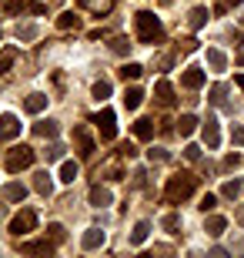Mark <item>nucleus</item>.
I'll list each match as a JSON object with an SVG mask.
<instances>
[{"label":"nucleus","mask_w":244,"mask_h":258,"mask_svg":"<svg viewBox=\"0 0 244 258\" xmlns=\"http://www.w3.org/2000/svg\"><path fill=\"white\" fill-rule=\"evenodd\" d=\"M160 225H164V231H168V235H178V228H181V215H174V211H171V215H164V221H160Z\"/></svg>","instance_id":"nucleus-28"},{"label":"nucleus","mask_w":244,"mask_h":258,"mask_svg":"<svg viewBox=\"0 0 244 258\" xmlns=\"http://www.w3.org/2000/svg\"><path fill=\"white\" fill-rule=\"evenodd\" d=\"M4 198H7V201H14V205H20V201L27 198V188H24L20 181H10L7 188H4Z\"/></svg>","instance_id":"nucleus-13"},{"label":"nucleus","mask_w":244,"mask_h":258,"mask_svg":"<svg viewBox=\"0 0 244 258\" xmlns=\"http://www.w3.org/2000/svg\"><path fill=\"white\" fill-rule=\"evenodd\" d=\"M191 158V161H197V158H201V148H197V144H188V151H184Z\"/></svg>","instance_id":"nucleus-43"},{"label":"nucleus","mask_w":244,"mask_h":258,"mask_svg":"<svg viewBox=\"0 0 244 258\" xmlns=\"http://www.w3.org/2000/svg\"><path fill=\"white\" fill-rule=\"evenodd\" d=\"M17 37L20 40H34L37 37V27H17Z\"/></svg>","instance_id":"nucleus-38"},{"label":"nucleus","mask_w":244,"mask_h":258,"mask_svg":"<svg viewBox=\"0 0 244 258\" xmlns=\"http://www.w3.org/2000/svg\"><path fill=\"white\" fill-rule=\"evenodd\" d=\"M237 164H241V158H237V154H227V158H224V168H237Z\"/></svg>","instance_id":"nucleus-44"},{"label":"nucleus","mask_w":244,"mask_h":258,"mask_svg":"<svg viewBox=\"0 0 244 258\" xmlns=\"http://www.w3.org/2000/svg\"><path fill=\"white\" fill-rule=\"evenodd\" d=\"M94 124L101 127V141H114V138H117V117H114L111 107H104L101 114L94 117Z\"/></svg>","instance_id":"nucleus-5"},{"label":"nucleus","mask_w":244,"mask_h":258,"mask_svg":"<svg viewBox=\"0 0 244 258\" xmlns=\"http://www.w3.org/2000/svg\"><path fill=\"white\" fill-rule=\"evenodd\" d=\"M147 158H150V161H168V151H164V148H150Z\"/></svg>","instance_id":"nucleus-39"},{"label":"nucleus","mask_w":244,"mask_h":258,"mask_svg":"<svg viewBox=\"0 0 244 258\" xmlns=\"http://www.w3.org/2000/svg\"><path fill=\"white\" fill-rule=\"evenodd\" d=\"M20 251H24V255H50L54 245H50V241H24Z\"/></svg>","instance_id":"nucleus-12"},{"label":"nucleus","mask_w":244,"mask_h":258,"mask_svg":"<svg viewBox=\"0 0 244 258\" xmlns=\"http://www.w3.org/2000/svg\"><path fill=\"white\" fill-rule=\"evenodd\" d=\"M141 101H144V91H141V87H127V91H124V107H127V111L141 107Z\"/></svg>","instance_id":"nucleus-16"},{"label":"nucleus","mask_w":244,"mask_h":258,"mask_svg":"<svg viewBox=\"0 0 244 258\" xmlns=\"http://www.w3.org/2000/svg\"><path fill=\"white\" fill-rule=\"evenodd\" d=\"M91 205H94V208L111 205V191H107V188H101V184H94V188H91Z\"/></svg>","instance_id":"nucleus-17"},{"label":"nucleus","mask_w":244,"mask_h":258,"mask_svg":"<svg viewBox=\"0 0 244 258\" xmlns=\"http://www.w3.org/2000/svg\"><path fill=\"white\" fill-rule=\"evenodd\" d=\"M201 134H204V144L214 151L217 144H221V131H217V117L214 114H207V121H204V127H201Z\"/></svg>","instance_id":"nucleus-6"},{"label":"nucleus","mask_w":244,"mask_h":258,"mask_svg":"<svg viewBox=\"0 0 244 258\" xmlns=\"http://www.w3.org/2000/svg\"><path fill=\"white\" fill-rule=\"evenodd\" d=\"M207 64L214 67V71H224L227 60H224V54H221V50H207Z\"/></svg>","instance_id":"nucleus-31"},{"label":"nucleus","mask_w":244,"mask_h":258,"mask_svg":"<svg viewBox=\"0 0 244 258\" xmlns=\"http://www.w3.org/2000/svg\"><path fill=\"white\" fill-rule=\"evenodd\" d=\"M74 141H77V151H80V158H91V154H94V141H91V134H87L84 124L74 127Z\"/></svg>","instance_id":"nucleus-7"},{"label":"nucleus","mask_w":244,"mask_h":258,"mask_svg":"<svg viewBox=\"0 0 244 258\" xmlns=\"http://www.w3.org/2000/svg\"><path fill=\"white\" fill-rule=\"evenodd\" d=\"M134 134H137L141 141H150V138H154V121H150V117H141V121H134Z\"/></svg>","instance_id":"nucleus-15"},{"label":"nucleus","mask_w":244,"mask_h":258,"mask_svg":"<svg viewBox=\"0 0 244 258\" xmlns=\"http://www.w3.org/2000/svg\"><path fill=\"white\" fill-rule=\"evenodd\" d=\"M37 228V211L34 208H20L17 215H14V218H10V231H14V235H27V231H34Z\"/></svg>","instance_id":"nucleus-4"},{"label":"nucleus","mask_w":244,"mask_h":258,"mask_svg":"<svg viewBox=\"0 0 244 258\" xmlns=\"http://www.w3.org/2000/svg\"><path fill=\"white\" fill-rule=\"evenodd\" d=\"M34 134H37V138H57V121H37V124H34Z\"/></svg>","instance_id":"nucleus-23"},{"label":"nucleus","mask_w":244,"mask_h":258,"mask_svg":"<svg viewBox=\"0 0 244 258\" xmlns=\"http://www.w3.org/2000/svg\"><path fill=\"white\" fill-rule=\"evenodd\" d=\"M44 154H47V161H60V154H64V148H60V144H50V148H47Z\"/></svg>","instance_id":"nucleus-37"},{"label":"nucleus","mask_w":244,"mask_h":258,"mask_svg":"<svg viewBox=\"0 0 244 258\" xmlns=\"http://www.w3.org/2000/svg\"><path fill=\"white\" fill-rule=\"evenodd\" d=\"M34 188H37L40 195H50V191H54V181H50V174H47V171H37V174H34Z\"/></svg>","instance_id":"nucleus-21"},{"label":"nucleus","mask_w":244,"mask_h":258,"mask_svg":"<svg viewBox=\"0 0 244 258\" xmlns=\"http://www.w3.org/2000/svg\"><path fill=\"white\" fill-rule=\"evenodd\" d=\"M194 188H197V178H194V174L178 171L168 181V188H164V198H168L171 205H181V201H188L191 195H194Z\"/></svg>","instance_id":"nucleus-1"},{"label":"nucleus","mask_w":244,"mask_h":258,"mask_svg":"<svg viewBox=\"0 0 244 258\" xmlns=\"http://www.w3.org/2000/svg\"><path fill=\"white\" fill-rule=\"evenodd\" d=\"M194 127H197V117L194 114H181V121H178V134H181V138H191Z\"/></svg>","instance_id":"nucleus-19"},{"label":"nucleus","mask_w":244,"mask_h":258,"mask_svg":"<svg viewBox=\"0 0 244 258\" xmlns=\"http://www.w3.org/2000/svg\"><path fill=\"white\" fill-rule=\"evenodd\" d=\"M80 4H84L87 10H94V14H101V17H104V14H107V10L114 7V0H80Z\"/></svg>","instance_id":"nucleus-24"},{"label":"nucleus","mask_w":244,"mask_h":258,"mask_svg":"<svg viewBox=\"0 0 244 258\" xmlns=\"http://www.w3.org/2000/svg\"><path fill=\"white\" fill-rule=\"evenodd\" d=\"M91 94H94L97 101H107V94H111V84H107V81H97V84H94V91H91Z\"/></svg>","instance_id":"nucleus-34"},{"label":"nucleus","mask_w":244,"mask_h":258,"mask_svg":"<svg viewBox=\"0 0 244 258\" xmlns=\"http://www.w3.org/2000/svg\"><path fill=\"white\" fill-rule=\"evenodd\" d=\"M221 195H224V198H237V195H241V181H224V188H221Z\"/></svg>","instance_id":"nucleus-32"},{"label":"nucleus","mask_w":244,"mask_h":258,"mask_svg":"<svg viewBox=\"0 0 244 258\" xmlns=\"http://www.w3.org/2000/svg\"><path fill=\"white\" fill-rule=\"evenodd\" d=\"M134 24H137L141 44H160V40H164V27H160V20L154 17L150 10H141V14L134 17Z\"/></svg>","instance_id":"nucleus-2"},{"label":"nucleus","mask_w":244,"mask_h":258,"mask_svg":"<svg viewBox=\"0 0 244 258\" xmlns=\"http://www.w3.org/2000/svg\"><path fill=\"white\" fill-rule=\"evenodd\" d=\"M147 235H150V225H147V221H137V225H134V231H131V241H134V245H141Z\"/></svg>","instance_id":"nucleus-26"},{"label":"nucleus","mask_w":244,"mask_h":258,"mask_svg":"<svg viewBox=\"0 0 244 258\" xmlns=\"http://www.w3.org/2000/svg\"><path fill=\"white\" fill-rule=\"evenodd\" d=\"M224 94H227L224 84H214V87H211V101H214V104H224Z\"/></svg>","instance_id":"nucleus-36"},{"label":"nucleus","mask_w":244,"mask_h":258,"mask_svg":"<svg viewBox=\"0 0 244 258\" xmlns=\"http://www.w3.org/2000/svg\"><path fill=\"white\" fill-rule=\"evenodd\" d=\"M57 27H60V30H70V27H80V17H77V14H74V10H67V14H60V17H57Z\"/></svg>","instance_id":"nucleus-22"},{"label":"nucleus","mask_w":244,"mask_h":258,"mask_svg":"<svg viewBox=\"0 0 244 258\" xmlns=\"http://www.w3.org/2000/svg\"><path fill=\"white\" fill-rule=\"evenodd\" d=\"M34 164V148H27V144H17V148H10L7 151V171H24V168H30Z\"/></svg>","instance_id":"nucleus-3"},{"label":"nucleus","mask_w":244,"mask_h":258,"mask_svg":"<svg viewBox=\"0 0 244 258\" xmlns=\"http://www.w3.org/2000/svg\"><path fill=\"white\" fill-rule=\"evenodd\" d=\"M80 245H84L87 251L101 248V245H104V231H101V228H87V231H84V238H80Z\"/></svg>","instance_id":"nucleus-11"},{"label":"nucleus","mask_w":244,"mask_h":258,"mask_svg":"<svg viewBox=\"0 0 244 258\" xmlns=\"http://www.w3.org/2000/svg\"><path fill=\"white\" fill-rule=\"evenodd\" d=\"M154 97H157L160 107H174V87H171V81H157V87H154Z\"/></svg>","instance_id":"nucleus-10"},{"label":"nucleus","mask_w":244,"mask_h":258,"mask_svg":"<svg viewBox=\"0 0 244 258\" xmlns=\"http://www.w3.org/2000/svg\"><path fill=\"white\" fill-rule=\"evenodd\" d=\"M14 60H17V47H4L0 50V71H7Z\"/></svg>","instance_id":"nucleus-30"},{"label":"nucleus","mask_w":244,"mask_h":258,"mask_svg":"<svg viewBox=\"0 0 244 258\" xmlns=\"http://www.w3.org/2000/svg\"><path fill=\"white\" fill-rule=\"evenodd\" d=\"M214 205H217V198H214V195H204V198H201V211H204V215H207L211 208H214Z\"/></svg>","instance_id":"nucleus-40"},{"label":"nucleus","mask_w":244,"mask_h":258,"mask_svg":"<svg viewBox=\"0 0 244 258\" xmlns=\"http://www.w3.org/2000/svg\"><path fill=\"white\" fill-rule=\"evenodd\" d=\"M17 134H20L17 114H0V138H4V141H14Z\"/></svg>","instance_id":"nucleus-8"},{"label":"nucleus","mask_w":244,"mask_h":258,"mask_svg":"<svg viewBox=\"0 0 244 258\" xmlns=\"http://www.w3.org/2000/svg\"><path fill=\"white\" fill-rule=\"evenodd\" d=\"M224 228H227V221L221 218V215H211V218L204 221V231H207V235H214V238H217V235H221Z\"/></svg>","instance_id":"nucleus-20"},{"label":"nucleus","mask_w":244,"mask_h":258,"mask_svg":"<svg viewBox=\"0 0 244 258\" xmlns=\"http://www.w3.org/2000/svg\"><path fill=\"white\" fill-rule=\"evenodd\" d=\"M111 50H114V54H127V50H131V40H127V37H114Z\"/></svg>","instance_id":"nucleus-33"},{"label":"nucleus","mask_w":244,"mask_h":258,"mask_svg":"<svg viewBox=\"0 0 244 258\" xmlns=\"http://www.w3.org/2000/svg\"><path fill=\"white\" fill-rule=\"evenodd\" d=\"M204 71H201V67H188V71H184V74H181V84L188 87V91H197V87H204Z\"/></svg>","instance_id":"nucleus-9"},{"label":"nucleus","mask_w":244,"mask_h":258,"mask_svg":"<svg viewBox=\"0 0 244 258\" xmlns=\"http://www.w3.org/2000/svg\"><path fill=\"white\" fill-rule=\"evenodd\" d=\"M101 174H107V178H114V181H117V178H124V171H121V161H117V158H114V161H107L101 168V171H97V178H101Z\"/></svg>","instance_id":"nucleus-25"},{"label":"nucleus","mask_w":244,"mask_h":258,"mask_svg":"<svg viewBox=\"0 0 244 258\" xmlns=\"http://www.w3.org/2000/svg\"><path fill=\"white\" fill-rule=\"evenodd\" d=\"M227 4H241V0H227Z\"/></svg>","instance_id":"nucleus-47"},{"label":"nucleus","mask_w":244,"mask_h":258,"mask_svg":"<svg viewBox=\"0 0 244 258\" xmlns=\"http://www.w3.org/2000/svg\"><path fill=\"white\" fill-rule=\"evenodd\" d=\"M47 107V94H27V101H24V111H30V114H40Z\"/></svg>","instance_id":"nucleus-14"},{"label":"nucleus","mask_w":244,"mask_h":258,"mask_svg":"<svg viewBox=\"0 0 244 258\" xmlns=\"http://www.w3.org/2000/svg\"><path fill=\"white\" fill-rule=\"evenodd\" d=\"M7 14H20V10H30V0H7Z\"/></svg>","instance_id":"nucleus-35"},{"label":"nucleus","mask_w":244,"mask_h":258,"mask_svg":"<svg viewBox=\"0 0 244 258\" xmlns=\"http://www.w3.org/2000/svg\"><path fill=\"white\" fill-rule=\"evenodd\" d=\"M204 24H207V10H204V7H194V10H191V27L201 30Z\"/></svg>","instance_id":"nucleus-29"},{"label":"nucleus","mask_w":244,"mask_h":258,"mask_svg":"<svg viewBox=\"0 0 244 258\" xmlns=\"http://www.w3.org/2000/svg\"><path fill=\"white\" fill-rule=\"evenodd\" d=\"M77 174H80V168H77V161H64L60 164V181L64 184H74Z\"/></svg>","instance_id":"nucleus-18"},{"label":"nucleus","mask_w":244,"mask_h":258,"mask_svg":"<svg viewBox=\"0 0 244 258\" xmlns=\"http://www.w3.org/2000/svg\"><path fill=\"white\" fill-rule=\"evenodd\" d=\"M117 74H121L124 81H137V77L144 74V67H141V64H124L121 71H117Z\"/></svg>","instance_id":"nucleus-27"},{"label":"nucleus","mask_w":244,"mask_h":258,"mask_svg":"<svg viewBox=\"0 0 244 258\" xmlns=\"http://www.w3.org/2000/svg\"><path fill=\"white\" fill-rule=\"evenodd\" d=\"M234 81H237V87H241V91H244V74H237Z\"/></svg>","instance_id":"nucleus-45"},{"label":"nucleus","mask_w":244,"mask_h":258,"mask_svg":"<svg viewBox=\"0 0 244 258\" xmlns=\"http://www.w3.org/2000/svg\"><path fill=\"white\" fill-rule=\"evenodd\" d=\"M231 141H234V144H244V124H237L234 131H231Z\"/></svg>","instance_id":"nucleus-42"},{"label":"nucleus","mask_w":244,"mask_h":258,"mask_svg":"<svg viewBox=\"0 0 244 258\" xmlns=\"http://www.w3.org/2000/svg\"><path fill=\"white\" fill-rule=\"evenodd\" d=\"M237 221H241V225H244V208H241V211H237Z\"/></svg>","instance_id":"nucleus-46"},{"label":"nucleus","mask_w":244,"mask_h":258,"mask_svg":"<svg viewBox=\"0 0 244 258\" xmlns=\"http://www.w3.org/2000/svg\"><path fill=\"white\" fill-rule=\"evenodd\" d=\"M47 231H50L54 241H64V228H60V225H47Z\"/></svg>","instance_id":"nucleus-41"}]
</instances>
